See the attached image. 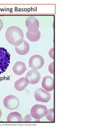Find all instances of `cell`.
I'll list each match as a JSON object with an SVG mask.
<instances>
[{
  "instance_id": "11",
  "label": "cell",
  "mask_w": 85,
  "mask_h": 128,
  "mask_svg": "<svg viewBox=\"0 0 85 128\" xmlns=\"http://www.w3.org/2000/svg\"><path fill=\"white\" fill-rule=\"evenodd\" d=\"M13 73L17 75H21L25 73L27 68L25 63L22 62H17L15 63L12 68Z\"/></svg>"
},
{
  "instance_id": "20",
  "label": "cell",
  "mask_w": 85,
  "mask_h": 128,
  "mask_svg": "<svg viewBox=\"0 0 85 128\" xmlns=\"http://www.w3.org/2000/svg\"><path fill=\"white\" fill-rule=\"evenodd\" d=\"M2 110H1V109H0V118H1V116H2Z\"/></svg>"
},
{
  "instance_id": "3",
  "label": "cell",
  "mask_w": 85,
  "mask_h": 128,
  "mask_svg": "<svg viewBox=\"0 0 85 128\" xmlns=\"http://www.w3.org/2000/svg\"><path fill=\"white\" fill-rule=\"evenodd\" d=\"M19 104V99L13 95L7 96L3 99L4 106L9 110H14L18 108Z\"/></svg>"
},
{
  "instance_id": "5",
  "label": "cell",
  "mask_w": 85,
  "mask_h": 128,
  "mask_svg": "<svg viewBox=\"0 0 85 128\" xmlns=\"http://www.w3.org/2000/svg\"><path fill=\"white\" fill-rule=\"evenodd\" d=\"M26 26L28 31L31 33H37L39 31V22L38 20L34 16H30L28 17L26 20Z\"/></svg>"
},
{
  "instance_id": "14",
  "label": "cell",
  "mask_w": 85,
  "mask_h": 128,
  "mask_svg": "<svg viewBox=\"0 0 85 128\" xmlns=\"http://www.w3.org/2000/svg\"><path fill=\"white\" fill-rule=\"evenodd\" d=\"M40 32L38 31L37 33H31V32L27 31L26 33V36L27 38L31 42H36L38 41L40 38Z\"/></svg>"
},
{
  "instance_id": "18",
  "label": "cell",
  "mask_w": 85,
  "mask_h": 128,
  "mask_svg": "<svg viewBox=\"0 0 85 128\" xmlns=\"http://www.w3.org/2000/svg\"><path fill=\"white\" fill-rule=\"evenodd\" d=\"M48 54H49L50 57L53 59H54V48H52L50 50L49 52H48Z\"/></svg>"
},
{
  "instance_id": "16",
  "label": "cell",
  "mask_w": 85,
  "mask_h": 128,
  "mask_svg": "<svg viewBox=\"0 0 85 128\" xmlns=\"http://www.w3.org/2000/svg\"><path fill=\"white\" fill-rule=\"evenodd\" d=\"M22 121L23 122H39L40 120L36 119L34 118L31 114H28L22 119Z\"/></svg>"
},
{
  "instance_id": "17",
  "label": "cell",
  "mask_w": 85,
  "mask_h": 128,
  "mask_svg": "<svg viewBox=\"0 0 85 128\" xmlns=\"http://www.w3.org/2000/svg\"><path fill=\"white\" fill-rule=\"evenodd\" d=\"M48 70L52 74H54V62H52L48 66Z\"/></svg>"
},
{
  "instance_id": "6",
  "label": "cell",
  "mask_w": 85,
  "mask_h": 128,
  "mask_svg": "<svg viewBox=\"0 0 85 128\" xmlns=\"http://www.w3.org/2000/svg\"><path fill=\"white\" fill-rule=\"evenodd\" d=\"M34 97L36 101L46 103L50 100L51 95L42 88H39L35 91Z\"/></svg>"
},
{
  "instance_id": "2",
  "label": "cell",
  "mask_w": 85,
  "mask_h": 128,
  "mask_svg": "<svg viewBox=\"0 0 85 128\" xmlns=\"http://www.w3.org/2000/svg\"><path fill=\"white\" fill-rule=\"evenodd\" d=\"M10 62V54L5 48L0 47V74L5 72Z\"/></svg>"
},
{
  "instance_id": "10",
  "label": "cell",
  "mask_w": 85,
  "mask_h": 128,
  "mask_svg": "<svg viewBox=\"0 0 85 128\" xmlns=\"http://www.w3.org/2000/svg\"><path fill=\"white\" fill-rule=\"evenodd\" d=\"M15 52L20 55H25L30 50V46L26 41L23 40L22 42L18 46H15Z\"/></svg>"
},
{
  "instance_id": "1",
  "label": "cell",
  "mask_w": 85,
  "mask_h": 128,
  "mask_svg": "<svg viewBox=\"0 0 85 128\" xmlns=\"http://www.w3.org/2000/svg\"><path fill=\"white\" fill-rule=\"evenodd\" d=\"M23 33L17 26H11L8 28L5 33V37L7 42L11 44L17 46L23 41Z\"/></svg>"
},
{
  "instance_id": "13",
  "label": "cell",
  "mask_w": 85,
  "mask_h": 128,
  "mask_svg": "<svg viewBox=\"0 0 85 128\" xmlns=\"http://www.w3.org/2000/svg\"><path fill=\"white\" fill-rule=\"evenodd\" d=\"M7 122H22V118L21 115L18 112H12L7 115Z\"/></svg>"
},
{
  "instance_id": "15",
  "label": "cell",
  "mask_w": 85,
  "mask_h": 128,
  "mask_svg": "<svg viewBox=\"0 0 85 128\" xmlns=\"http://www.w3.org/2000/svg\"><path fill=\"white\" fill-rule=\"evenodd\" d=\"M45 116L48 121L52 122H53L54 121V108H51L47 110Z\"/></svg>"
},
{
  "instance_id": "9",
  "label": "cell",
  "mask_w": 85,
  "mask_h": 128,
  "mask_svg": "<svg viewBox=\"0 0 85 128\" xmlns=\"http://www.w3.org/2000/svg\"><path fill=\"white\" fill-rule=\"evenodd\" d=\"M42 86L44 90L47 92L52 91L54 89V79L51 76L44 77L42 82Z\"/></svg>"
},
{
  "instance_id": "19",
  "label": "cell",
  "mask_w": 85,
  "mask_h": 128,
  "mask_svg": "<svg viewBox=\"0 0 85 128\" xmlns=\"http://www.w3.org/2000/svg\"><path fill=\"white\" fill-rule=\"evenodd\" d=\"M3 22L2 20L0 19V31H1L2 29L3 28Z\"/></svg>"
},
{
  "instance_id": "8",
  "label": "cell",
  "mask_w": 85,
  "mask_h": 128,
  "mask_svg": "<svg viewBox=\"0 0 85 128\" xmlns=\"http://www.w3.org/2000/svg\"><path fill=\"white\" fill-rule=\"evenodd\" d=\"M26 78L28 80L29 84H36L39 82L41 76L37 70H33L28 72Z\"/></svg>"
},
{
  "instance_id": "12",
  "label": "cell",
  "mask_w": 85,
  "mask_h": 128,
  "mask_svg": "<svg viewBox=\"0 0 85 128\" xmlns=\"http://www.w3.org/2000/svg\"><path fill=\"white\" fill-rule=\"evenodd\" d=\"M29 84V82L26 78H22L14 83V88L17 91H21L25 90Z\"/></svg>"
},
{
  "instance_id": "7",
  "label": "cell",
  "mask_w": 85,
  "mask_h": 128,
  "mask_svg": "<svg viewBox=\"0 0 85 128\" xmlns=\"http://www.w3.org/2000/svg\"><path fill=\"white\" fill-rule=\"evenodd\" d=\"M29 65L34 70H39L44 66V59L41 56L38 54L33 56L29 60Z\"/></svg>"
},
{
  "instance_id": "4",
  "label": "cell",
  "mask_w": 85,
  "mask_h": 128,
  "mask_svg": "<svg viewBox=\"0 0 85 128\" xmlns=\"http://www.w3.org/2000/svg\"><path fill=\"white\" fill-rule=\"evenodd\" d=\"M47 107L42 105H35L32 107L30 110V114L34 118L40 120L45 116L47 113Z\"/></svg>"
}]
</instances>
